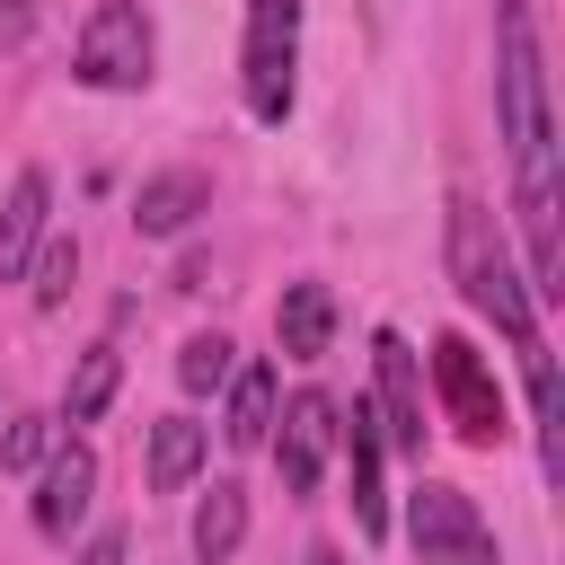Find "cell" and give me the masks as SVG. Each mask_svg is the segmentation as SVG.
Returning a JSON list of instances; mask_svg holds the SVG:
<instances>
[{
	"mask_svg": "<svg viewBox=\"0 0 565 565\" xmlns=\"http://www.w3.org/2000/svg\"><path fill=\"white\" fill-rule=\"evenodd\" d=\"M221 388H230V424H221V441H230V450H256V441L274 433V371L247 362V371H230Z\"/></svg>",
	"mask_w": 565,
	"mask_h": 565,
	"instance_id": "16",
	"label": "cell"
},
{
	"mask_svg": "<svg viewBox=\"0 0 565 565\" xmlns=\"http://www.w3.org/2000/svg\"><path fill=\"white\" fill-rule=\"evenodd\" d=\"M71 274H79V238H44L26 256V282H35V309H62L71 300Z\"/></svg>",
	"mask_w": 565,
	"mask_h": 565,
	"instance_id": "18",
	"label": "cell"
},
{
	"mask_svg": "<svg viewBox=\"0 0 565 565\" xmlns=\"http://www.w3.org/2000/svg\"><path fill=\"white\" fill-rule=\"evenodd\" d=\"M44 450H53V415H18L0 433V468H44Z\"/></svg>",
	"mask_w": 565,
	"mask_h": 565,
	"instance_id": "20",
	"label": "cell"
},
{
	"mask_svg": "<svg viewBox=\"0 0 565 565\" xmlns=\"http://www.w3.org/2000/svg\"><path fill=\"white\" fill-rule=\"evenodd\" d=\"M406 530H415L424 565H433V556H450V547H477V539H486V521H477V503H468L459 486H415Z\"/></svg>",
	"mask_w": 565,
	"mask_h": 565,
	"instance_id": "11",
	"label": "cell"
},
{
	"mask_svg": "<svg viewBox=\"0 0 565 565\" xmlns=\"http://www.w3.org/2000/svg\"><path fill=\"white\" fill-rule=\"evenodd\" d=\"M238 539H247V486L212 477V486H203V503H194V556H203V565H230V556H238Z\"/></svg>",
	"mask_w": 565,
	"mask_h": 565,
	"instance_id": "15",
	"label": "cell"
},
{
	"mask_svg": "<svg viewBox=\"0 0 565 565\" xmlns=\"http://www.w3.org/2000/svg\"><path fill=\"white\" fill-rule=\"evenodd\" d=\"M300 565H344V556H335V547H309V556H300Z\"/></svg>",
	"mask_w": 565,
	"mask_h": 565,
	"instance_id": "24",
	"label": "cell"
},
{
	"mask_svg": "<svg viewBox=\"0 0 565 565\" xmlns=\"http://www.w3.org/2000/svg\"><path fill=\"white\" fill-rule=\"evenodd\" d=\"M371 362H380V441L424 459V380H415L406 335H388V327H380V335H371Z\"/></svg>",
	"mask_w": 565,
	"mask_h": 565,
	"instance_id": "7",
	"label": "cell"
},
{
	"mask_svg": "<svg viewBox=\"0 0 565 565\" xmlns=\"http://www.w3.org/2000/svg\"><path fill=\"white\" fill-rule=\"evenodd\" d=\"M433 388H441V415L468 450H494L503 441V388L486 371V353L468 335H433Z\"/></svg>",
	"mask_w": 565,
	"mask_h": 565,
	"instance_id": "5",
	"label": "cell"
},
{
	"mask_svg": "<svg viewBox=\"0 0 565 565\" xmlns=\"http://www.w3.org/2000/svg\"><path fill=\"white\" fill-rule=\"evenodd\" d=\"M335 424H344V406H335L327 388H300V397L282 406V441H274L282 494H318V477H327V450H335Z\"/></svg>",
	"mask_w": 565,
	"mask_h": 565,
	"instance_id": "6",
	"label": "cell"
},
{
	"mask_svg": "<svg viewBox=\"0 0 565 565\" xmlns=\"http://www.w3.org/2000/svg\"><path fill=\"white\" fill-rule=\"evenodd\" d=\"M450 282L468 291L477 318H494V327L512 335L521 362L547 344V335H539V300H530V282L512 274V247H503V230H494V212H486L477 194H450Z\"/></svg>",
	"mask_w": 565,
	"mask_h": 565,
	"instance_id": "2",
	"label": "cell"
},
{
	"mask_svg": "<svg viewBox=\"0 0 565 565\" xmlns=\"http://www.w3.org/2000/svg\"><path fill=\"white\" fill-rule=\"evenodd\" d=\"M335 441H344V468H353V521H362V539H380V530H388V494H380V459H388L380 406L353 397V424H335Z\"/></svg>",
	"mask_w": 565,
	"mask_h": 565,
	"instance_id": "9",
	"label": "cell"
},
{
	"mask_svg": "<svg viewBox=\"0 0 565 565\" xmlns=\"http://www.w3.org/2000/svg\"><path fill=\"white\" fill-rule=\"evenodd\" d=\"M230 353H238V344H230V335H185V344H177V380H185V388H194V397H203V388H221V380H230V371H238V362H230Z\"/></svg>",
	"mask_w": 565,
	"mask_h": 565,
	"instance_id": "19",
	"label": "cell"
},
{
	"mask_svg": "<svg viewBox=\"0 0 565 565\" xmlns=\"http://www.w3.org/2000/svg\"><path fill=\"white\" fill-rule=\"evenodd\" d=\"M26 26H35V0H0V53L26 44Z\"/></svg>",
	"mask_w": 565,
	"mask_h": 565,
	"instance_id": "21",
	"label": "cell"
},
{
	"mask_svg": "<svg viewBox=\"0 0 565 565\" xmlns=\"http://www.w3.org/2000/svg\"><path fill=\"white\" fill-rule=\"evenodd\" d=\"M44 212H53V177L44 168H18L9 212H0V282H26V256L44 247Z\"/></svg>",
	"mask_w": 565,
	"mask_h": 565,
	"instance_id": "12",
	"label": "cell"
},
{
	"mask_svg": "<svg viewBox=\"0 0 565 565\" xmlns=\"http://www.w3.org/2000/svg\"><path fill=\"white\" fill-rule=\"evenodd\" d=\"M291 71H300V0H247L238 79H247V115L256 124L291 115Z\"/></svg>",
	"mask_w": 565,
	"mask_h": 565,
	"instance_id": "4",
	"label": "cell"
},
{
	"mask_svg": "<svg viewBox=\"0 0 565 565\" xmlns=\"http://www.w3.org/2000/svg\"><path fill=\"white\" fill-rule=\"evenodd\" d=\"M88 494H97V450L88 441H53L44 477H35V530L71 539V521H88Z\"/></svg>",
	"mask_w": 565,
	"mask_h": 565,
	"instance_id": "8",
	"label": "cell"
},
{
	"mask_svg": "<svg viewBox=\"0 0 565 565\" xmlns=\"http://www.w3.org/2000/svg\"><path fill=\"white\" fill-rule=\"evenodd\" d=\"M433 565H503V556H494V539H477V547H450V556H433Z\"/></svg>",
	"mask_w": 565,
	"mask_h": 565,
	"instance_id": "23",
	"label": "cell"
},
{
	"mask_svg": "<svg viewBox=\"0 0 565 565\" xmlns=\"http://www.w3.org/2000/svg\"><path fill=\"white\" fill-rule=\"evenodd\" d=\"M194 212H212V177L203 168H159L132 194V230L141 238H177V230H194Z\"/></svg>",
	"mask_w": 565,
	"mask_h": 565,
	"instance_id": "10",
	"label": "cell"
},
{
	"mask_svg": "<svg viewBox=\"0 0 565 565\" xmlns=\"http://www.w3.org/2000/svg\"><path fill=\"white\" fill-rule=\"evenodd\" d=\"M203 459H212V433H203L194 415H159V424H150V486H159V494L194 486Z\"/></svg>",
	"mask_w": 565,
	"mask_h": 565,
	"instance_id": "14",
	"label": "cell"
},
{
	"mask_svg": "<svg viewBox=\"0 0 565 565\" xmlns=\"http://www.w3.org/2000/svg\"><path fill=\"white\" fill-rule=\"evenodd\" d=\"M494 106H503V150H512V203L530 230V300L565 291V168H556V124H547V62H539V18L530 0H503L494 18Z\"/></svg>",
	"mask_w": 565,
	"mask_h": 565,
	"instance_id": "1",
	"label": "cell"
},
{
	"mask_svg": "<svg viewBox=\"0 0 565 565\" xmlns=\"http://www.w3.org/2000/svg\"><path fill=\"white\" fill-rule=\"evenodd\" d=\"M115 388H124V353L115 344H88L79 371H71V388H62V424H97L115 406Z\"/></svg>",
	"mask_w": 565,
	"mask_h": 565,
	"instance_id": "17",
	"label": "cell"
},
{
	"mask_svg": "<svg viewBox=\"0 0 565 565\" xmlns=\"http://www.w3.org/2000/svg\"><path fill=\"white\" fill-rule=\"evenodd\" d=\"M274 335H282L291 362H318V353L335 344V291H327V282H291L282 309H274Z\"/></svg>",
	"mask_w": 565,
	"mask_h": 565,
	"instance_id": "13",
	"label": "cell"
},
{
	"mask_svg": "<svg viewBox=\"0 0 565 565\" xmlns=\"http://www.w3.org/2000/svg\"><path fill=\"white\" fill-rule=\"evenodd\" d=\"M150 71H159V26H150V9H141V0H97L88 26H79L71 79L124 97V88H150Z\"/></svg>",
	"mask_w": 565,
	"mask_h": 565,
	"instance_id": "3",
	"label": "cell"
},
{
	"mask_svg": "<svg viewBox=\"0 0 565 565\" xmlns=\"http://www.w3.org/2000/svg\"><path fill=\"white\" fill-rule=\"evenodd\" d=\"M79 565H124V530H97V539L79 547Z\"/></svg>",
	"mask_w": 565,
	"mask_h": 565,
	"instance_id": "22",
	"label": "cell"
}]
</instances>
